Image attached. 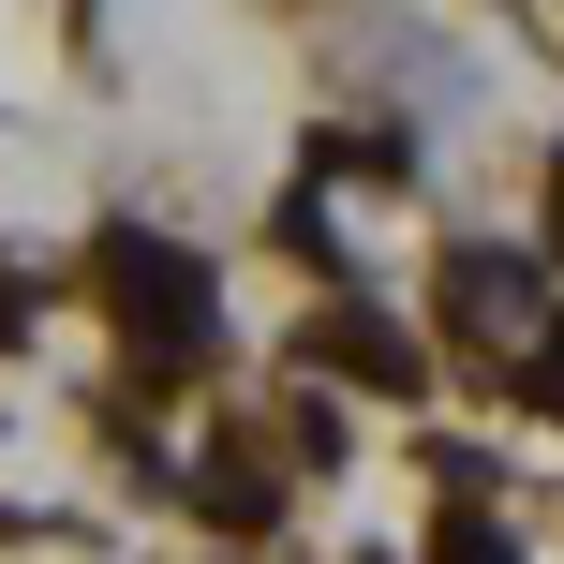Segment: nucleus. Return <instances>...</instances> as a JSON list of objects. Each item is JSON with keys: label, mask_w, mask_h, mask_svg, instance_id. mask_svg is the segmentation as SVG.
<instances>
[{"label": "nucleus", "mask_w": 564, "mask_h": 564, "mask_svg": "<svg viewBox=\"0 0 564 564\" xmlns=\"http://www.w3.org/2000/svg\"><path fill=\"white\" fill-rule=\"evenodd\" d=\"M89 282H105V312H119V341H134L149 371H208V341H224V297H208V268L178 253V238H149V224H119L105 253H89Z\"/></svg>", "instance_id": "obj_1"}, {"label": "nucleus", "mask_w": 564, "mask_h": 564, "mask_svg": "<svg viewBox=\"0 0 564 564\" xmlns=\"http://www.w3.org/2000/svg\"><path fill=\"white\" fill-rule=\"evenodd\" d=\"M312 371H341V387H371V401H416L431 387V357H416V327H401V312H312V341H297Z\"/></svg>", "instance_id": "obj_2"}, {"label": "nucleus", "mask_w": 564, "mask_h": 564, "mask_svg": "<svg viewBox=\"0 0 564 564\" xmlns=\"http://www.w3.org/2000/svg\"><path fill=\"white\" fill-rule=\"evenodd\" d=\"M520 312H535V268H490V253H460V268H446V327H460V341L520 327Z\"/></svg>", "instance_id": "obj_3"}, {"label": "nucleus", "mask_w": 564, "mask_h": 564, "mask_svg": "<svg viewBox=\"0 0 564 564\" xmlns=\"http://www.w3.org/2000/svg\"><path fill=\"white\" fill-rule=\"evenodd\" d=\"M194 506H208V520H224V535H253V520L282 506V490L253 476V446H208V490H194Z\"/></svg>", "instance_id": "obj_4"}, {"label": "nucleus", "mask_w": 564, "mask_h": 564, "mask_svg": "<svg viewBox=\"0 0 564 564\" xmlns=\"http://www.w3.org/2000/svg\"><path fill=\"white\" fill-rule=\"evenodd\" d=\"M431 564H520V550H506V520H490L476 490H446V535H431Z\"/></svg>", "instance_id": "obj_5"}, {"label": "nucleus", "mask_w": 564, "mask_h": 564, "mask_svg": "<svg viewBox=\"0 0 564 564\" xmlns=\"http://www.w3.org/2000/svg\"><path fill=\"white\" fill-rule=\"evenodd\" d=\"M520 401H535V416H564V312L535 327V357H520Z\"/></svg>", "instance_id": "obj_6"}, {"label": "nucleus", "mask_w": 564, "mask_h": 564, "mask_svg": "<svg viewBox=\"0 0 564 564\" xmlns=\"http://www.w3.org/2000/svg\"><path fill=\"white\" fill-rule=\"evenodd\" d=\"M550 253H564V164H550Z\"/></svg>", "instance_id": "obj_7"}, {"label": "nucleus", "mask_w": 564, "mask_h": 564, "mask_svg": "<svg viewBox=\"0 0 564 564\" xmlns=\"http://www.w3.org/2000/svg\"><path fill=\"white\" fill-rule=\"evenodd\" d=\"M371 564H387V550H371Z\"/></svg>", "instance_id": "obj_8"}]
</instances>
